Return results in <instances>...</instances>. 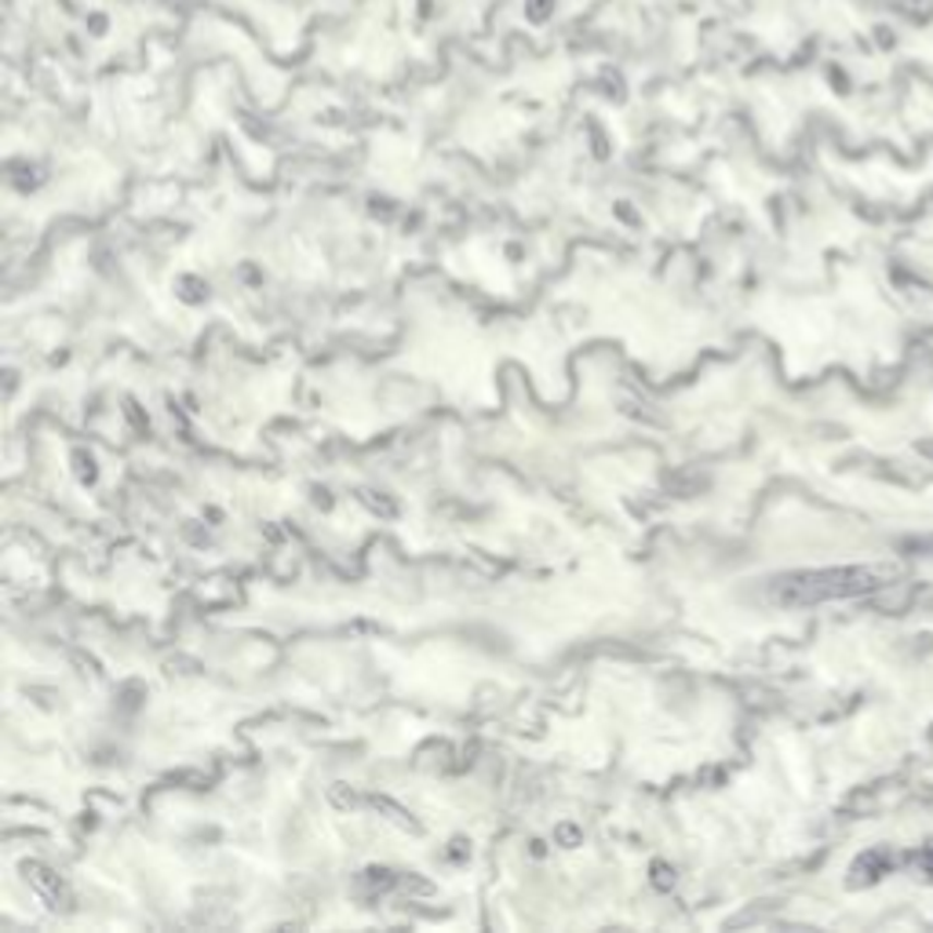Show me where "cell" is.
Returning <instances> with one entry per match:
<instances>
[{"mask_svg": "<svg viewBox=\"0 0 933 933\" xmlns=\"http://www.w3.org/2000/svg\"><path fill=\"white\" fill-rule=\"evenodd\" d=\"M897 577L889 566H835V569H802L777 577L770 587L773 602L780 606H821V602L861 598L886 587Z\"/></svg>", "mask_w": 933, "mask_h": 933, "instance_id": "obj_1", "label": "cell"}]
</instances>
